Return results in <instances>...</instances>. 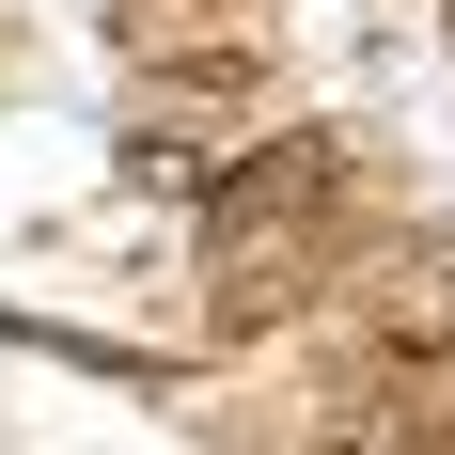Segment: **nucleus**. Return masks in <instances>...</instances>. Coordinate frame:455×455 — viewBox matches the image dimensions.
<instances>
[{
	"label": "nucleus",
	"instance_id": "f257e3e1",
	"mask_svg": "<svg viewBox=\"0 0 455 455\" xmlns=\"http://www.w3.org/2000/svg\"><path fill=\"white\" fill-rule=\"evenodd\" d=\"M330 204H346V141L330 126H267L204 188V251H235V235H330Z\"/></svg>",
	"mask_w": 455,
	"mask_h": 455
},
{
	"label": "nucleus",
	"instance_id": "f03ea898",
	"mask_svg": "<svg viewBox=\"0 0 455 455\" xmlns=\"http://www.w3.org/2000/svg\"><path fill=\"white\" fill-rule=\"evenodd\" d=\"M346 315H362V346H393V362H455V267L440 251H377V267L346 283Z\"/></svg>",
	"mask_w": 455,
	"mask_h": 455
},
{
	"label": "nucleus",
	"instance_id": "20e7f679",
	"mask_svg": "<svg viewBox=\"0 0 455 455\" xmlns=\"http://www.w3.org/2000/svg\"><path fill=\"white\" fill-rule=\"evenodd\" d=\"M440 16H455V0H440Z\"/></svg>",
	"mask_w": 455,
	"mask_h": 455
},
{
	"label": "nucleus",
	"instance_id": "7ed1b4c3",
	"mask_svg": "<svg viewBox=\"0 0 455 455\" xmlns=\"http://www.w3.org/2000/svg\"><path fill=\"white\" fill-rule=\"evenodd\" d=\"M94 16H110L126 47H157V63H173V47H235V32H251V0H94Z\"/></svg>",
	"mask_w": 455,
	"mask_h": 455
}]
</instances>
